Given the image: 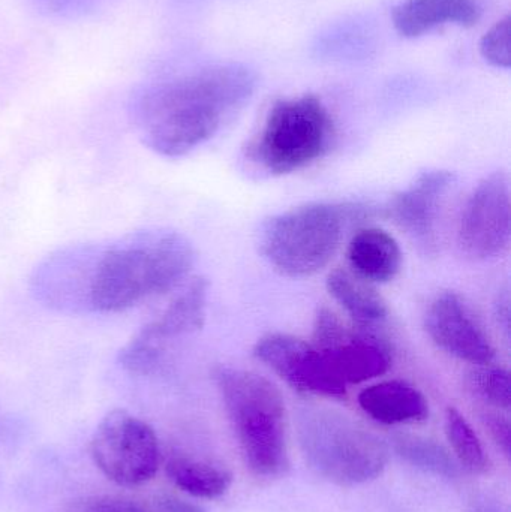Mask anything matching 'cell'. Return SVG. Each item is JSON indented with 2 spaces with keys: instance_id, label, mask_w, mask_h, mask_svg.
<instances>
[{
  "instance_id": "obj_1",
  "label": "cell",
  "mask_w": 511,
  "mask_h": 512,
  "mask_svg": "<svg viewBox=\"0 0 511 512\" xmlns=\"http://www.w3.org/2000/svg\"><path fill=\"white\" fill-rule=\"evenodd\" d=\"M195 249L167 228L126 234L108 245L50 256L33 277L36 297L65 312L117 313L173 291L191 273Z\"/></svg>"
},
{
  "instance_id": "obj_2",
  "label": "cell",
  "mask_w": 511,
  "mask_h": 512,
  "mask_svg": "<svg viewBox=\"0 0 511 512\" xmlns=\"http://www.w3.org/2000/svg\"><path fill=\"white\" fill-rule=\"evenodd\" d=\"M257 77L242 65H218L147 90L135 108L141 140L165 158H182L212 140L252 98Z\"/></svg>"
},
{
  "instance_id": "obj_3",
  "label": "cell",
  "mask_w": 511,
  "mask_h": 512,
  "mask_svg": "<svg viewBox=\"0 0 511 512\" xmlns=\"http://www.w3.org/2000/svg\"><path fill=\"white\" fill-rule=\"evenodd\" d=\"M246 468L275 478L288 468L287 411L279 388L266 376L239 367L213 372Z\"/></svg>"
},
{
  "instance_id": "obj_4",
  "label": "cell",
  "mask_w": 511,
  "mask_h": 512,
  "mask_svg": "<svg viewBox=\"0 0 511 512\" xmlns=\"http://www.w3.org/2000/svg\"><path fill=\"white\" fill-rule=\"evenodd\" d=\"M347 219L348 207L336 203H308L279 213L263 225L261 254L282 276H315L338 252Z\"/></svg>"
},
{
  "instance_id": "obj_5",
  "label": "cell",
  "mask_w": 511,
  "mask_h": 512,
  "mask_svg": "<svg viewBox=\"0 0 511 512\" xmlns=\"http://www.w3.org/2000/svg\"><path fill=\"white\" fill-rule=\"evenodd\" d=\"M333 140L330 111L317 96L303 95L273 104L248 153L270 176H287L324 158Z\"/></svg>"
},
{
  "instance_id": "obj_6",
  "label": "cell",
  "mask_w": 511,
  "mask_h": 512,
  "mask_svg": "<svg viewBox=\"0 0 511 512\" xmlns=\"http://www.w3.org/2000/svg\"><path fill=\"white\" fill-rule=\"evenodd\" d=\"M299 439L312 471L338 486L377 480L389 462V450L377 435L335 412H306L300 418Z\"/></svg>"
},
{
  "instance_id": "obj_7",
  "label": "cell",
  "mask_w": 511,
  "mask_h": 512,
  "mask_svg": "<svg viewBox=\"0 0 511 512\" xmlns=\"http://www.w3.org/2000/svg\"><path fill=\"white\" fill-rule=\"evenodd\" d=\"M90 456L108 480L123 487L149 483L161 465L155 430L122 409L102 418L90 441Z\"/></svg>"
},
{
  "instance_id": "obj_8",
  "label": "cell",
  "mask_w": 511,
  "mask_h": 512,
  "mask_svg": "<svg viewBox=\"0 0 511 512\" xmlns=\"http://www.w3.org/2000/svg\"><path fill=\"white\" fill-rule=\"evenodd\" d=\"M207 298L209 282L204 277L192 279L155 319L144 325L120 349V366L134 375L152 373L161 363L171 343L203 328Z\"/></svg>"
},
{
  "instance_id": "obj_9",
  "label": "cell",
  "mask_w": 511,
  "mask_h": 512,
  "mask_svg": "<svg viewBox=\"0 0 511 512\" xmlns=\"http://www.w3.org/2000/svg\"><path fill=\"white\" fill-rule=\"evenodd\" d=\"M312 345L326 357L347 387L386 375L393 363L392 349L386 340L366 328L350 330L327 307H320L315 313Z\"/></svg>"
},
{
  "instance_id": "obj_10",
  "label": "cell",
  "mask_w": 511,
  "mask_h": 512,
  "mask_svg": "<svg viewBox=\"0 0 511 512\" xmlns=\"http://www.w3.org/2000/svg\"><path fill=\"white\" fill-rule=\"evenodd\" d=\"M510 212L509 176L495 171L474 188L462 210L458 227L462 251L482 261L506 254L511 242Z\"/></svg>"
},
{
  "instance_id": "obj_11",
  "label": "cell",
  "mask_w": 511,
  "mask_h": 512,
  "mask_svg": "<svg viewBox=\"0 0 511 512\" xmlns=\"http://www.w3.org/2000/svg\"><path fill=\"white\" fill-rule=\"evenodd\" d=\"M254 357L299 393L327 399L347 397V385L335 375L326 357L300 337L266 334L255 343Z\"/></svg>"
},
{
  "instance_id": "obj_12",
  "label": "cell",
  "mask_w": 511,
  "mask_h": 512,
  "mask_svg": "<svg viewBox=\"0 0 511 512\" xmlns=\"http://www.w3.org/2000/svg\"><path fill=\"white\" fill-rule=\"evenodd\" d=\"M425 328L437 348L459 361L494 363V343L470 304L456 292H443L429 304Z\"/></svg>"
},
{
  "instance_id": "obj_13",
  "label": "cell",
  "mask_w": 511,
  "mask_h": 512,
  "mask_svg": "<svg viewBox=\"0 0 511 512\" xmlns=\"http://www.w3.org/2000/svg\"><path fill=\"white\" fill-rule=\"evenodd\" d=\"M455 180L452 171H425L408 188L392 198L387 213L414 239L431 243L441 206Z\"/></svg>"
},
{
  "instance_id": "obj_14",
  "label": "cell",
  "mask_w": 511,
  "mask_h": 512,
  "mask_svg": "<svg viewBox=\"0 0 511 512\" xmlns=\"http://www.w3.org/2000/svg\"><path fill=\"white\" fill-rule=\"evenodd\" d=\"M360 409L384 426L422 423L429 417L425 394L404 379L375 382L357 396Z\"/></svg>"
},
{
  "instance_id": "obj_15",
  "label": "cell",
  "mask_w": 511,
  "mask_h": 512,
  "mask_svg": "<svg viewBox=\"0 0 511 512\" xmlns=\"http://www.w3.org/2000/svg\"><path fill=\"white\" fill-rule=\"evenodd\" d=\"M480 17L476 0H405L392 14L396 30L405 38H417L443 24L473 27Z\"/></svg>"
},
{
  "instance_id": "obj_16",
  "label": "cell",
  "mask_w": 511,
  "mask_h": 512,
  "mask_svg": "<svg viewBox=\"0 0 511 512\" xmlns=\"http://www.w3.org/2000/svg\"><path fill=\"white\" fill-rule=\"evenodd\" d=\"M351 271L371 283L392 282L402 267L398 240L381 228H363L347 248Z\"/></svg>"
},
{
  "instance_id": "obj_17",
  "label": "cell",
  "mask_w": 511,
  "mask_h": 512,
  "mask_svg": "<svg viewBox=\"0 0 511 512\" xmlns=\"http://www.w3.org/2000/svg\"><path fill=\"white\" fill-rule=\"evenodd\" d=\"M330 297L350 316L359 328L377 327L389 316V307L374 283L362 279L347 268H335L326 280Z\"/></svg>"
},
{
  "instance_id": "obj_18",
  "label": "cell",
  "mask_w": 511,
  "mask_h": 512,
  "mask_svg": "<svg viewBox=\"0 0 511 512\" xmlns=\"http://www.w3.org/2000/svg\"><path fill=\"white\" fill-rule=\"evenodd\" d=\"M165 472L177 489L197 499L221 498L233 484V475L227 469L189 457H171Z\"/></svg>"
},
{
  "instance_id": "obj_19",
  "label": "cell",
  "mask_w": 511,
  "mask_h": 512,
  "mask_svg": "<svg viewBox=\"0 0 511 512\" xmlns=\"http://www.w3.org/2000/svg\"><path fill=\"white\" fill-rule=\"evenodd\" d=\"M446 435L458 462L474 475H485L491 468L488 454L467 418L456 408H447Z\"/></svg>"
},
{
  "instance_id": "obj_20",
  "label": "cell",
  "mask_w": 511,
  "mask_h": 512,
  "mask_svg": "<svg viewBox=\"0 0 511 512\" xmlns=\"http://www.w3.org/2000/svg\"><path fill=\"white\" fill-rule=\"evenodd\" d=\"M467 387L476 399L492 408L509 411L511 406L510 373L498 364H479L467 375Z\"/></svg>"
},
{
  "instance_id": "obj_21",
  "label": "cell",
  "mask_w": 511,
  "mask_h": 512,
  "mask_svg": "<svg viewBox=\"0 0 511 512\" xmlns=\"http://www.w3.org/2000/svg\"><path fill=\"white\" fill-rule=\"evenodd\" d=\"M396 450L399 456L413 463L417 468L435 472L444 477H455L456 466L449 451L444 450L437 442L419 436H401L396 439Z\"/></svg>"
},
{
  "instance_id": "obj_22",
  "label": "cell",
  "mask_w": 511,
  "mask_h": 512,
  "mask_svg": "<svg viewBox=\"0 0 511 512\" xmlns=\"http://www.w3.org/2000/svg\"><path fill=\"white\" fill-rule=\"evenodd\" d=\"M510 18L498 21L480 42L483 59L497 68H510Z\"/></svg>"
},
{
  "instance_id": "obj_23",
  "label": "cell",
  "mask_w": 511,
  "mask_h": 512,
  "mask_svg": "<svg viewBox=\"0 0 511 512\" xmlns=\"http://www.w3.org/2000/svg\"><path fill=\"white\" fill-rule=\"evenodd\" d=\"M71 512H153L141 502L122 496H98L75 505Z\"/></svg>"
},
{
  "instance_id": "obj_24",
  "label": "cell",
  "mask_w": 511,
  "mask_h": 512,
  "mask_svg": "<svg viewBox=\"0 0 511 512\" xmlns=\"http://www.w3.org/2000/svg\"><path fill=\"white\" fill-rule=\"evenodd\" d=\"M483 421H485L486 427H488L494 441L503 448L504 454L509 456L511 444L509 418L503 417L498 412H488L483 417Z\"/></svg>"
},
{
  "instance_id": "obj_25",
  "label": "cell",
  "mask_w": 511,
  "mask_h": 512,
  "mask_svg": "<svg viewBox=\"0 0 511 512\" xmlns=\"http://www.w3.org/2000/svg\"><path fill=\"white\" fill-rule=\"evenodd\" d=\"M153 512H204L198 505L183 501L173 495H161L156 498Z\"/></svg>"
}]
</instances>
